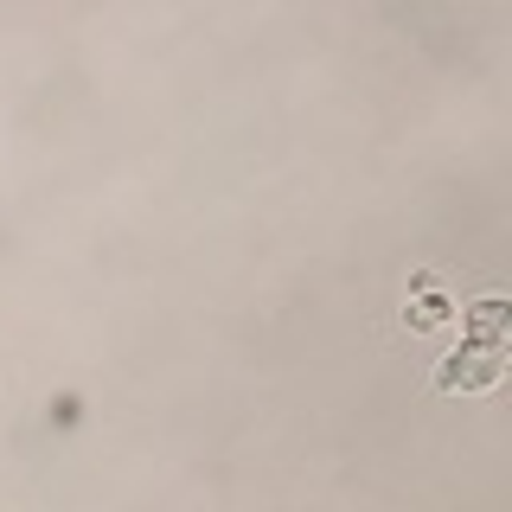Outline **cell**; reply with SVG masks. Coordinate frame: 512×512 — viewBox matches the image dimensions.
Listing matches in <instances>:
<instances>
[{
  "mask_svg": "<svg viewBox=\"0 0 512 512\" xmlns=\"http://www.w3.org/2000/svg\"><path fill=\"white\" fill-rule=\"evenodd\" d=\"M500 352H506V346H474V340H461V352H448V359L436 365V391H487V384H500V372H506Z\"/></svg>",
  "mask_w": 512,
  "mask_h": 512,
  "instance_id": "1",
  "label": "cell"
},
{
  "mask_svg": "<svg viewBox=\"0 0 512 512\" xmlns=\"http://www.w3.org/2000/svg\"><path fill=\"white\" fill-rule=\"evenodd\" d=\"M474 346H500V320H506V301L500 295H487V301H474Z\"/></svg>",
  "mask_w": 512,
  "mask_h": 512,
  "instance_id": "2",
  "label": "cell"
},
{
  "mask_svg": "<svg viewBox=\"0 0 512 512\" xmlns=\"http://www.w3.org/2000/svg\"><path fill=\"white\" fill-rule=\"evenodd\" d=\"M448 314H455V308H448L442 295H423V301H416V308H410V327H442Z\"/></svg>",
  "mask_w": 512,
  "mask_h": 512,
  "instance_id": "3",
  "label": "cell"
}]
</instances>
